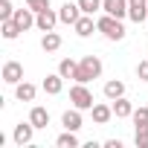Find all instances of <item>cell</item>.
Masks as SVG:
<instances>
[{
	"instance_id": "obj_28",
	"label": "cell",
	"mask_w": 148,
	"mask_h": 148,
	"mask_svg": "<svg viewBox=\"0 0 148 148\" xmlns=\"http://www.w3.org/2000/svg\"><path fill=\"white\" fill-rule=\"evenodd\" d=\"M26 6L32 12H41V9H49V0H26Z\"/></svg>"
},
{
	"instance_id": "obj_21",
	"label": "cell",
	"mask_w": 148,
	"mask_h": 148,
	"mask_svg": "<svg viewBox=\"0 0 148 148\" xmlns=\"http://www.w3.org/2000/svg\"><path fill=\"white\" fill-rule=\"evenodd\" d=\"M0 29H3V38H6V41H15V38L23 32V29L15 23V18H9V21H0Z\"/></svg>"
},
{
	"instance_id": "obj_23",
	"label": "cell",
	"mask_w": 148,
	"mask_h": 148,
	"mask_svg": "<svg viewBox=\"0 0 148 148\" xmlns=\"http://www.w3.org/2000/svg\"><path fill=\"white\" fill-rule=\"evenodd\" d=\"M131 119H134V128H148V108H134Z\"/></svg>"
},
{
	"instance_id": "obj_11",
	"label": "cell",
	"mask_w": 148,
	"mask_h": 148,
	"mask_svg": "<svg viewBox=\"0 0 148 148\" xmlns=\"http://www.w3.org/2000/svg\"><path fill=\"white\" fill-rule=\"evenodd\" d=\"M90 116H93V122H96V125H108V122L113 119V105L96 102V105L90 108Z\"/></svg>"
},
{
	"instance_id": "obj_1",
	"label": "cell",
	"mask_w": 148,
	"mask_h": 148,
	"mask_svg": "<svg viewBox=\"0 0 148 148\" xmlns=\"http://www.w3.org/2000/svg\"><path fill=\"white\" fill-rule=\"evenodd\" d=\"M96 26H99V32H102L108 41H122V38L128 35L122 18H113V15H108V12H102V15L96 18Z\"/></svg>"
},
{
	"instance_id": "obj_14",
	"label": "cell",
	"mask_w": 148,
	"mask_h": 148,
	"mask_svg": "<svg viewBox=\"0 0 148 148\" xmlns=\"http://www.w3.org/2000/svg\"><path fill=\"white\" fill-rule=\"evenodd\" d=\"M110 105H113V116H116V119H131V113H134V102H131V99L119 96V99H113Z\"/></svg>"
},
{
	"instance_id": "obj_22",
	"label": "cell",
	"mask_w": 148,
	"mask_h": 148,
	"mask_svg": "<svg viewBox=\"0 0 148 148\" xmlns=\"http://www.w3.org/2000/svg\"><path fill=\"white\" fill-rule=\"evenodd\" d=\"M128 18H131L134 23L148 21V6H128Z\"/></svg>"
},
{
	"instance_id": "obj_3",
	"label": "cell",
	"mask_w": 148,
	"mask_h": 148,
	"mask_svg": "<svg viewBox=\"0 0 148 148\" xmlns=\"http://www.w3.org/2000/svg\"><path fill=\"white\" fill-rule=\"evenodd\" d=\"M70 102H73V108H79V110H90L96 102H93V93H90V87L87 84H82V82H76L70 87Z\"/></svg>"
},
{
	"instance_id": "obj_25",
	"label": "cell",
	"mask_w": 148,
	"mask_h": 148,
	"mask_svg": "<svg viewBox=\"0 0 148 148\" xmlns=\"http://www.w3.org/2000/svg\"><path fill=\"white\" fill-rule=\"evenodd\" d=\"M134 145H136V148H148V128H136V134H134Z\"/></svg>"
},
{
	"instance_id": "obj_4",
	"label": "cell",
	"mask_w": 148,
	"mask_h": 148,
	"mask_svg": "<svg viewBox=\"0 0 148 148\" xmlns=\"http://www.w3.org/2000/svg\"><path fill=\"white\" fill-rule=\"evenodd\" d=\"M35 125L26 119V122H18L15 125V131H12V139H15V145L18 148H23V145H32V136H35Z\"/></svg>"
},
{
	"instance_id": "obj_5",
	"label": "cell",
	"mask_w": 148,
	"mask_h": 148,
	"mask_svg": "<svg viewBox=\"0 0 148 148\" xmlns=\"http://www.w3.org/2000/svg\"><path fill=\"white\" fill-rule=\"evenodd\" d=\"M55 23H61V18H58L55 9H41V12H35V26H38L41 32H52Z\"/></svg>"
},
{
	"instance_id": "obj_8",
	"label": "cell",
	"mask_w": 148,
	"mask_h": 148,
	"mask_svg": "<svg viewBox=\"0 0 148 148\" xmlns=\"http://www.w3.org/2000/svg\"><path fill=\"white\" fill-rule=\"evenodd\" d=\"M41 90H44L47 96H61V90H64V76H61V73H49V76L41 82Z\"/></svg>"
},
{
	"instance_id": "obj_12",
	"label": "cell",
	"mask_w": 148,
	"mask_h": 148,
	"mask_svg": "<svg viewBox=\"0 0 148 148\" xmlns=\"http://www.w3.org/2000/svg\"><path fill=\"white\" fill-rule=\"evenodd\" d=\"M102 12L113 15V18H128V0H102Z\"/></svg>"
},
{
	"instance_id": "obj_18",
	"label": "cell",
	"mask_w": 148,
	"mask_h": 148,
	"mask_svg": "<svg viewBox=\"0 0 148 148\" xmlns=\"http://www.w3.org/2000/svg\"><path fill=\"white\" fill-rule=\"evenodd\" d=\"M41 49H44V52H58V49H61V35H58L55 29H52V32H44Z\"/></svg>"
},
{
	"instance_id": "obj_15",
	"label": "cell",
	"mask_w": 148,
	"mask_h": 148,
	"mask_svg": "<svg viewBox=\"0 0 148 148\" xmlns=\"http://www.w3.org/2000/svg\"><path fill=\"white\" fill-rule=\"evenodd\" d=\"M102 93H105V99H108V102H113V99L125 96V82H119V79H110V82H105Z\"/></svg>"
},
{
	"instance_id": "obj_20",
	"label": "cell",
	"mask_w": 148,
	"mask_h": 148,
	"mask_svg": "<svg viewBox=\"0 0 148 148\" xmlns=\"http://www.w3.org/2000/svg\"><path fill=\"white\" fill-rule=\"evenodd\" d=\"M76 70H79V61H76V58H61V61H58V73H61L64 79H73V82H76Z\"/></svg>"
},
{
	"instance_id": "obj_17",
	"label": "cell",
	"mask_w": 148,
	"mask_h": 148,
	"mask_svg": "<svg viewBox=\"0 0 148 148\" xmlns=\"http://www.w3.org/2000/svg\"><path fill=\"white\" fill-rule=\"evenodd\" d=\"M29 122H32L38 131H41V128H47V125H49V110H47V108H41V105H35V108L29 110Z\"/></svg>"
},
{
	"instance_id": "obj_6",
	"label": "cell",
	"mask_w": 148,
	"mask_h": 148,
	"mask_svg": "<svg viewBox=\"0 0 148 148\" xmlns=\"http://www.w3.org/2000/svg\"><path fill=\"white\" fill-rule=\"evenodd\" d=\"M0 76H3V82H6V84H12V87H15L18 82H23V64H21V61H6Z\"/></svg>"
},
{
	"instance_id": "obj_29",
	"label": "cell",
	"mask_w": 148,
	"mask_h": 148,
	"mask_svg": "<svg viewBox=\"0 0 148 148\" xmlns=\"http://www.w3.org/2000/svg\"><path fill=\"white\" fill-rule=\"evenodd\" d=\"M105 148H122V139H108Z\"/></svg>"
},
{
	"instance_id": "obj_9",
	"label": "cell",
	"mask_w": 148,
	"mask_h": 148,
	"mask_svg": "<svg viewBox=\"0 0 148 148\" xmlns=\"http://www.w3.org/2000/svg\"><path fill=\"white\" fill-rule=\"evenodd\" d=\"M82 113H84V110H79V108H70V110H64V113H61V125H64L67 131H82V125H84Z\"/></svg>"
},
{
	"instance_id": "obj_27",
	"label": "cell",
	"mask_w": 148,
	"mask_h": 148,
	"mask_svg": "<svg viewBox=\"0 0 148 148\" xmlns=\"http://www.w3.org/2000/svg\"><path fill=\"white\" fill-rule=\"evenodd\" d=\"M136 76H139V82L148 84V58H142V61L136 64Z\"/></svg>"
},
{
	"instance_id": "obj_26",
	"label": "cell",
	"mask_w": 148,
	"mask_h": 148,
	"mask_svg": "<svg viewBox=\"0 0 148 148\" xmlns=\"http://www.w3.org/2000/svg\"><path fill=\"white\" fill-rule=\"evenodd\" d=\"M9 18H15V6H12V0H3L0 3V21H9Z\"/></svg>"
},
{
	"instance_id": "obj_24",
	"label": "cell",
	"mask_w": 148,
	"mask_h": 148,
	"mask_svg": "<svg viewBox=\"0 0 148 148\" xmlns=\"http://www.w3.org/2000/svg\"><path fill=\"white\" fill-rule=\"evenodd\" d=\"M79 6L84 15H96V12H102V0H79Z\"/></svg>"
},
{
	"instance_id": "obj_13",
	"label": "cell",
	"mask_w": 148,
	"mask_h": 148,
	"mask_svg": "<svg viewBox=\"0 0 148 148\" xmlns=\"http://www.w3.org/2000/svg\"><path fill=\"white\" fill-rule=\"evenodd\" d=\"M35 96H38V87L32 82H18L15 84V99L18 102H35Z\"/></svg>"
},
{
	"instance_id": "obj_7",
	"label": "cell",
	"mask_w": 148,
	"mask_h": 148,
	"mask_svg": "<svg viewBox=\"0 0 148 148\" xmlns=\"http://www.w3.org/2000/svg\"><path fill=\"white\" fill-rule=\"evenodd\" d=\"M82 15H84L82 6H79V3H70V0L58 9V18H61V23H67V26H76V21H79Z\"/></svg>"
},
{
	"instance_id": "obj_16",
	"label": "cell",
	"mask_w": 148,
	"mask_h": 148,
	"mask_svg": "<svg viewBox=\"0 0 148 148\" xmlns=\"http://www.w3.org/2000/svg\"><path fill=\"white\" fill-rule=\"evenodd\" d=\"M15 23H18L23 32L32 29V26H35V12H32L29 6H26V9H15Z\"/></svg>"
},
{
	"instance_id": "obj_10",
	"label": "cell",
	"mask_w": 148,
	"mask_h": 148,
	"mask_svg": "<svg viewBox=\"0 0 148 148\" xmlns=\"http://www.w3.org/2000/svg\"><path fill=\"white\" fill-rule=\"evenodd\" d=\"M73 29H76V35H79V38H90L93 32H99V26H96V18H93V15H82V18L76 21V26H73Z\"/></svg>"
},
{
	"instance_id": "obj_19",
	"label": "cell",
	"mask_w": 148,
	"mask_h": 148,
	"mask_svg": "<svg viewBox=\"0 0 148 148\" xmlns=\"http://www.w3.org/2000/svg\"><path fill=\"white\" fill-rule=\"evenodd\" d=\"M76 134H79V131H67V128H64V134L55 136V145H58V148H79L82 142H79Z\"/></svg>"
},
{
	"instance_id": "obj_2",
	"label": "cell",
	"mask_w": 148,
	"mask_h": 148,
	"mask_svg": "<svg viewBox=\"0 0 148 148\" xmlns=\"http://www.w3.org/2000/svg\"><path fill=\"white\" fill-rule=\"evenodd\" d=\"M102 58L99 55H84L82 61H79V70H76V82H82V84H90L93 79H99L102 76Z\"/></svg>"
}]
</instances>
